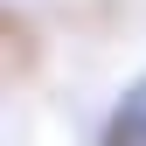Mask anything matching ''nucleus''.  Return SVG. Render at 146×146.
Segmentation results:
<instances>
[{
  "mask_svg": "<svg viewBox=\"0 0 146 146\" xmlns=\"http://www.w3.org/2000/svg\"><path fill=\"white\" fill-rule=\"evenodd\" d=\"M104 146H146V77L125 90V104L111 111V125H104Z\"/></svg>",
  "mask_w": 146,
  "mask_h": 146,
  "instance_id": "1",
  "label": "nucleus"
}]
</instances>
